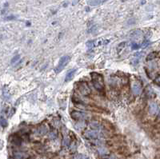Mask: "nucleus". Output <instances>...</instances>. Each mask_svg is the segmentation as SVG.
I'll return each mask as SVG.
<instances>
[{"mask_svg":"<svg viewBox=\"0 0 160 159\" xmlns=\"http://www.w3.org/2000/svg\"><path fill=\"white\" fill-rule=\"evenodd\" d=\"M90 77H91L92 83L94 85V87L97 91L99 93H103L104 92V81L103 77L102 74L96 72H92L90 74Z\"/></svg>","mask_w":160,"mask_h":159,"instance_id":"nucleus-1","label":"nucleus"},{"mask_svg":"<svg viewBox=\"0 0 160 159\" xmlns=\"http://www.w3.org/2000/svg\"><path fill=\"white\" fill-rule=\"evenodd\" d=\"M71 61V57L68 56V55H65V56H63L62 58H60V60H59L58 65L55 67V71L56 74H59L60 73L62 70H63L64 67H66V65L69 63V62Z\"/></svg>","mask_w":160,"mask_h":159,"instance_id":"nucleus-2","label":"nucleus"},{"mask_svg":"<svg viewBox=\"0 0 160 159\" xmlns=\"http://www.w3.org/2000/svg\"><path fill=\"white\" fill-rule=\"evenodd\" d=\"M78 89L83 95L88 96L90 94V89L86 82H81L78 84Z\"/></svg>","mask_w":160,"mask_h":159,"instance_id":"nucleus-3","label":"nucleus"},{"mask_svg":"<svg viewBox=\"0 0 160 159\" xmlns=\"http://www.w3.org/2000/svg\"><path fill=\"white\" fill-rule=\"evenodd\" d=\"M84 136L87 138H90V139H96L99 137V133L98 130H87L85 132Z\"/></svg>","mask_w":160,"mask_h":159,"instance_id":"nucleus-4","label":"nucleus"},{"mask_svg":"<svg viewBox=\"0 0 160 159\" xmlns=\"http://www.w3.org/2000/svg\"><path fill=\"white\" fill-rule=\"evenodd\" d=\"M71 117L74 120L79 121V120H82L83 118H84V114L81 112H78V111H73V112L71 113Z\"/></svg>","mask_w":160,"mask_h":159,"instance_id":"nucleus-5","label":"nucleus"},{"mask_svg":"<svg viewBox=\"0 0 160 159\" xmlns=\"http://www.w3.org/2000/svg\"><path fill=\"white\" fill-rule=\"evenodd\" d=\"M159 107L158 105L155 102H150L149 105V112L151 115H154L158 113Z\"/></svg>","mask_w":160,"mask_h":159,"instance_id":"nucleus-6","label":"nucleus"},{"mask_svg":"<svg viewBox=\"0 0 160 159\" xmlns=\"http://www.w3.org/2000/svg\"><path fill=\"white\" fill-rule=\"evenodd\" d=\"M75 72H76V69H71V70H68V72L66 73V74L65 81L69 82V81H71V80H72L74 76H75Z\"/></svg>","mask_w":160,"mask_h":159,"instance_id":"nucleus-7","label":"nucleus"},{"mask_svg":"<svg viewBox=\"0 0 160 159\" xmlns=\"http://www.w3.org/2000/svg\"><path fill=\"white\" fill-rule=\"evenodd\" d=\"M29 155L23 152H15L14 153V158L15 159H26L27 158Z\"/></svg>","mask_w":160,"mask_h":159,"instance_id":"nucleus-8","label":"nucleus"},{"mask_svg":"<svg viewBox=\"0 0 160 159\" xmlns=\"http://www.w3.org/2000/svg\"><path fill=\"white\" fill-rule=\"evenodd\" d=\"M141 89H142V87H141V85L139 83L135 82V83L133 84L132 91H133V93L135 94V95H138V94L141 93Z\"/></svg>","mask_w":160,"mask_h":159,"instance_id":"nucleus-9","label":"nucleus"},{"mask_svg":"<svg viewBox=\"0 0 160 159\" xmlns=\"http://www.w3.org/2000/svg\"><path fill=\"white\" fill-rule=\"evenodd\" d=\"M37 131H38V134L39 135H44L47 133V127L44 125H40V126L38 128Z\"/></svg>","mask_w":160,"mask_h":159,"instance_id":"nucleus-10","label":"nucleus"},{"mask_svg":"<svg viewBox=\"0 0 160 159\" xmlns=\"http://www.w3.org/2000/svg\"><path fill=\"white\" fill-rule=\"evenodd\" d=\"M12 142L16 146H20L21 143H22V139L20 138L18 136H13V139H12Z\"/></svg>","mask_w":160,"mask_h":159,"instance_id":"nucleus-11","label":"nucleus"},{"mask_svg":"<svg viewBox=\"0 0 160 159\" xmlns=\"http://www.w3.org/2000/svg\"><path fill=\"white\" fill-rule=\"evenodd\" d=\"M90 127L91 128L92 130H99V128H100V125H99V123H98L97 122L94 121V122H91L90 123Z\"/></svg>","mask_w":160,"mask_h":159,"instance_id":"nucleus-12","label":"nucleus"},{"mask_svg":"<svg viewBox=\"0 0 160 159\" xmlns=\"http://www.w3.org/2000/svg\"><path fill=\"white\" fill-rule=\"evenodd\" d=\"M142 31L138 30H135V31H134L132 33L131 37L134 38V39H138V38H140V36H142Z\"/></svg>","mask_w":160,"mask_h":159,"instance_id":"nucleus-13","label":"nucleus"},{"mask_svg":"<svg viewBox=\"0 0 160 159\" xmlns=\"http://www.w3.org/2000/svg\"><path fill=\"white\" fill-rule=\"evenodd\" d=\"M0 123H1V125L2 127H6L7 126V121H6V119H5V118L3 117V115L1 116V119H0Z\"/></svg>","mask_w":160,"mask_h":159,"instance_id":"nucleus-14","label":"nucleus"},{"mask_svg":"<svg viewBox=\"0 0 160 159\" xmlns=\"http://www.w3.org/2000/svg\"><path fill=\"white\" fill-rule=\"evenodd\" d=\"M155 57H156V53L155 52H151V53H150L149 54L147 55V61H151V60H153Z\"/></svg>","mask_w":160,"mask_h":159,"instance_id":"nucleus-15","label":"nucleus"},{"mask_svg":"<svg viewBox=\"0 0 160 159\" xmlns=\"http://www.w3.org/2000/svg\"><path fill=\"white\" fill-rule=\"evenodd\" d=\"M70 144H71V139L69 138L68 137H64L63 141V146H70Z\"/></svg>","mask_w":160,"mask_h":159,"instance_id":"nucleus-16","label":"nucleus"},{"mask_svg":"<svg viewBox=\"0 0 160 159\" xmlns=\"http://www.w3.org/2000/svg\"><path fill=\"white\" fill-rule=\"evenodd\" d=\"M75 159H89L87 156L83 155V154H77L75 157Z\"/></svg>","mask_w":160,"mask_h":159,"instance_id":"nucleus-17","label":"nucleus"},{"mask_svg":"<svg viewBox=\"0 0 160 159\" xmlns=\"http://www.w3.org/2000/svg\"><path fill=\"white\" fill-rule=\"evenodd\" d=\"M19 58H20L19 54H18V55H15L12 59H11V63H15V62H18V60H19Z\"/></svg>","mask_w":160,"mask_h":159,"instance_id":"nucleus-18","label":"nucleus"},{"mask_svg":"<svg viewBox=\"0 0 160 159\" xmlns=\"http://www.w3.org/2000/svg\"><path fill=\"white\" fill-rule=\"evenodd\" d=\"M94 46H95L94 41H89V42H87V46L89 49H91L92 47H94Z\"/></svg>","mask_w":160,"mask_h":159,"instance_id":"nucleus-19","label":"nucleus"},{"mask_svg":"<svg viewBox=\"0 0 160 159\" xmlns=\"http://www.w3.org/2000/svg\"><path fill=\"white\" fill-rule=\"evenodd\" d=\"M56 136H57V134H56V132H54V131H53V132H51L49 134V137L51 139H54L56 137Z\"/></svg>","mask_w":160,"mask_h":159,"instance_id":"nucleus-20","label":"nucleus"},{"mask_svg":"<svg viewBox=\"0 0 160 159\" xmlns=\"http://www.w3.org/2000/svg\"><path fill=\"white\" fill-rule=\"evenodd\" d=\"M125 44H126V42H122V43H120V44L119 45L118 47H117V49H118V50H117V51H118V52H119L123 48L124 46H125Z\"/></svg>","mask_w":160,"mask_h":159,"instance_id":"nucleus-21","label":"nucleus"},{"mask_svg":"<svg viewBox=\"0 0 160 159\" xmlns=\"http://www.w3.org/2000/svg\"><path fill=\"white\" fill-rule=\"evenodd\" d=\"M99 152L101 154H106V153H107V150L105 148H102V147H101V148L99 149Z\"/></svg>","mask_w":160,"mask_h":159,"instance_id":"nucleus-22","label":"nucleus"},{"mask_svg":"<svg viewBox=\"0 0 160 159\" xmlns=\"http://www.w3.org/2000/svg\"><path fill=\"white\" fill-rule=\"evenodd\" d=\"M154 83H156L158 86H160V75L158 76V77L154 79Z\"/></svg>","mask_w":160,"mask_h":159,"instance_id":"nucleus-23","label":"nucleus"},{"mask_svg":"<svg viewBox=\"0 0 160 159\" xmlns=\"http://www.w3.org/2000/svg\"><path fill=\"white\" fill-rule=\"evenodd\" d=\"M139 46H140V45L139 44H137L136 42H135V43H133L132 44V49H138L139 48Z\"/></svg>","mask_w":160,"mask_h":159,"instance_id":"nucleus-24","label":"nucleus"},{"mask_svg":"<svg viewBox=\"0 0 160 159\" xmlns=\"http://www.w3.org/2000/svg\"><path fill=\"white\" fill-rule=\"evenodd\" d=\"M149 44H150V42H149V41H145L144 42H142V46H143V47H146V46H147Z\"/></svg>","mask_w":160,"mask_h":159,"instance_id":"nucleus-25","label":"nucleus"},{"mask_svg":"<svg viewBox=\"0 0 160 159\" xmlns=\"http://www.w3.org/2000/svg\"><path fill=\"white\" fill-rule=\"evenodd\" d=\"M157 120H158V121H160V110H159V112L158 113V115H157Z\"/></svg>","mask_w":160,"mask_h":159,"instance_id":"nucleus-26","label":"nucleus"}]
</instances>
